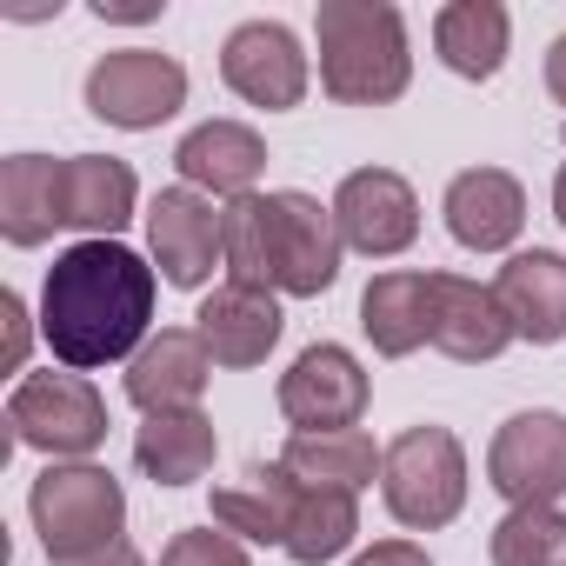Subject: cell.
<instances>
[{
    "label": "cell",
    "instance_id": "obj_22",
    "mask_svg": "<svg viewBox=\"0 0 566 566\" xmlns=\"http://www.w3.org/2000/svg\"><path fill=\"white\" fill-rule=\"evenodd\" d=\"M294 506H301V480L287 467H253L240 486H220L213 493V520L240 539H260V546H287V526H294Z\"/></svg>",
    "mask_w": 566,
    "mask_h": 566
},
{
    "label": "cell",
    "instance_id": "obj_19",
    "mask_svg": "<svg viewBox=\"0 0 566 566\" xmlns=\"http://www.w3.org/2000/svg\"><path fill=\"white\" fill-rule=\"evenodd\" d=\"M513 340V321L500 307L493 287H480V280H460V273H440V307H433V347L447 360H500Z\"/></svg>",
    "mask_w": 566,
    "mask_h": 566
},
{
    "label": "cell",
    "instance_id": "obj_14",
    "mask_svg": "<svg viewBox=\"0 0 566 566\" xmlns=\"http://www.w3.org/2000/svg\"><path fill=\"white\" fill-rule=\"evenodd\" d=\"M520 220H526V193H520V180L506 167H467V174H453V187H447V233L467 253L513 247Z\"/></svg>",
    "mask_w": 566,
    "mask_h": 566
},
{
    "label": "cell",
    "instance_id": "obj_27",
    "mask_svg": "<svg viewBox=\"0 0 566 566\" xmlns=\"http://www.w3.org/2000/svg\"><path fill=\"white\" fill-rule=\"evenodd\" d=\"M227 280H233V287L273 294V220H266V193H247V200L227 207Z\"/></svg>",
    "mask_w": 566,
    "mask_h": 566
},
{
    "label": "cell",
    "instance_id": "obj_20",
    "mask_svg": "<svg viewBox=\"0 0 566 566\" xmlns=\"http://www.w3.org/2000/svg\"><path fill=\"white\" fill-rule=\"evenodd\" d=\"M134 193H140V180L114 154L61 160V227H74V233H94V240L120 233L134 220Z\"/></svg>",
    "mask_w": 566,
    "mask_h": 566
},
{
    "label": "cell",
    "instance_id": "obj_17",
    "mask_svg": "<svg viewBox=\"0 0 566 566\" xmlns=\"http://www.w3.org/2000/svg\"><path fill=\"white\" fill-rule=\"evenodd\" d=\"M493 294L513 321V340H533V347H553L566 340V260L533 247V253H513L493 280Z\"/></svg>",
    "mask_w": 566,
    "mask_h": 566
},
{
    "label": "cell",
    "instance_id": "obj_1",
    "mask_svg": "<svg viewBox=\"0 0 566 566\" xmlns=\"http://www.w3.org/2000/svg\"><path fill=\"white\" fill-rule=\"evenodd\" d=\"M154 321V266L120 240H81L48 266L41 334L61 367L94 374L140 354Z\"/></svg>",
    "mask_w": 566,
    "mask_h": 566
},
{
    "label": "cell",
    "instance_id": "obj_30",
    "mask_svg": "<svg viewBox=\"0 0 566 566\" xmlns=\"http://www.w3.org/2000/svg\"><path fill=\"white\" fill-rule=\"evenodd\" d=\"M0 360H8V374H21V360H28V307H21V294H0Z\"/></svg>",
    "mask_w": 566,
    "mask_h": 566
},
{
    "label": "cell",
    "instance_id": "obj_15",
    "mask_svg": "<svg viewBox=\"0 0 566 566\" xmlns=\"http://www.w3.org/2000/svg\"><path fill=\"white\" fill-rule=\"evenodd\" d=\"M433 307H440V273H374L360 294V327L374 354L407 360L413 347L433 340Z\"/></svg>",
    "mask_w": 566,
    "mask_h": 566
},
{
    "label": "cell",
    "instance_id": "obj_2",
    "mask_svg": "<svg viewBox=\"0 0 566 566\" xmlns=\"http://www.w3.org/2000/svg\"><path fill=\"white\" fill-rule=\"evenodd\" d=\"M321 34V87L340 107H387L413 81L407 21L387 0H321L314 14Z\"/></svg>",
    "mask_w": 566,
    "mask_h": 566
},
{
    "label": "cell",
    "instance_id": "obj_10",
    "mask_svg": "<svg viewBox=\"0 0 566 566\" xmlns=\"http://www.w3.org/2000/svg\"><path fill=\"white\" fill-rule=\"evenodd\" d=\"M280 413L301 433H347L367 413V374L347 347H307L287 374H280Z\"/></svg>",
    "mask_w": 566,
    "mask_h": 566
},
{
    "label": "cell",
    "instance_id": "obj_13",
    "mask_svg": "<svg viewBox=\"0 0 566 566\" xmlns=\"http://www.w3.org/2000/svg\"><path fill=\"white\" fill-rule=\"evenodd\" d=\"M207 374H213V354L193 327H160L134 360H127V400L140 413H180V407H200L207 394Z\"/></svg>",
    "mask_w": 566,
    "mask_h": 566
},
{
    "label": "cell",
    "instance_id": "obj_29",
    "mask_svg": "<svg viewBox=\"0 0 566 566\" xmlns=\"http://www.w3.org/2000/svg\"><path fill=\"white\" fill-rule=\"evenodd\" d=\"M160 566H253V559H247V546L233 533L187 526V533H174V546L160 553Z\"/></svg>",
    "mask_w": 566,
    "mask_h": 566
},
{
    "label": "cell",
    "instance_id": "obj_6",
    "mask_svg": "<svg viewBox=\"0 0 566 566\" xmlns=\"http://www.w3.org/2000/svg\"><path fill=\"white\" fill-rule=\"evenodd\" d=\"M187 107V67L174 54H154V48H120V54H101L87 67V114L107 120V127H160Z\"/></svg>",
    "mask_w": 566,
    "mask_h": 566
},
{
    "label": "cell",
    "instance_id": "obj_32",
    "mask_svg": "<svg viewBox=\"0 0 566 566\" xmlns=\"http://www.w3.org/2000/svg\"><path fill=\"white\" fill-rule=\"evenodd\" d=\"M54 566H147V559H140V546H127V539H114V546H94V553H74V559H54Z\"/></svg>",
    "mask_w": 566,
    "mask_h": 566
},
{
    "label": "cell",
    "instance_id": "obj_33",
    "mask_svg": "<svg viewBox=\"0 0 566 566\" xmlns=\"http://www.w3.org/2000/svg\"><path fill=\"white\" fill-rule=\"evenodd\" d=\"M154 0H101V21H154Z\"/></svg>",
    "mask_w": 566,
    "mask_h": 566
},
{
    "label": "cell",
    "instance_id": "obj_18",
    "mask_svg": "<svg viewBox=\"0 0 566 566\" xmlns=\"http://www.w3.org/2000/svg\"><path fill=\"white\" fill-rule=\"evenodd\" d=\"M174 167H180V180L193 193H233V200H247L253 180L266 174V140L253 127H240V120H207V127H193L174 147Z\"/></svg>",
    "mask_w": 566,
    "mask_h": 566
},
{
    "label": "cell",
    "instance_id": "obj_34",
    "mask_svg": "<svg viewBox=\"0 0 566 566\" xmlns=\"http://www.w3.org/2000/svg\"><path fill=\"white\" fill-rule=\"evenodd\" d=\"M546 94L566 107V34L553 41V54H546Z\"/></svg>",
    "mask_w": 566,
    "mask_h": 566
},
{
    "label": "cell",
    "instance_id": "obj_11",
    "mask_svg": "<svg viewBox=\"0 0 566 566\" xmlns=\"http://www.w3.org/2000/svg\"><path fill=\"white\" fill-rule=\"evenodd\" d=\"M220 81L247 107L280 114V107H301V94H307V54H301V41L280 21H247L220 48Z\"/></svg>",
    "mask_w": 566,
    "mask_h": 566
},
{
    "label": "cell",
    "instance_id": "obj_25",
    "mask_svg": "<svg viewBox=\"0 0 566 566\" xmlns=\"http://www.w3.org/2000/svg\"><path fill=\"white\" fill-rule=\"evenodd\" d=\"M61 227V160L14 154L0 160V233L8 247H41Z\"/></svg>",
    "mask_w": 566,
    "mask_h": 566
},
{
    "label": "cell",
    "instance_id": "obj_4",
    "mask_svg": "<svg viewBox=\"0 0 566 566\" xmlns=\"http://www.w3.org/2000/svg\"><path fill=\"white\" fill-rule=\"evenodd\" d=\"M34 526L48 539V559H74V553H94V546H114L120 526H127V493L107 467H48L34 480Z\"/></svg>",
    "mask_w": 566,
    "mask_h": 566
},
{
    "label": "cell",
    "instance_id": "obj_23",
    "mask_svg": "<svg viewBox=\"0 0 566 566\" xmlns=\"http://www.w3.org/2000/svg\"><path fill=\"white\" fill-rule=\"evenodd\" d=\"M280 467H287L301 486L360 493V486H374V473L387 467V447H374L360 427H347V433H294L287 453H280Z\"/></svg>",
    "mask_w": 566,
    "mask_h": 566
},
{
    "label": "cell",
    "instance_id": "obj_24",
    "mask_svg": "<svg viewBox=\"0 0 566 566\" xmlns=\"http://www.w3.org/2000/svg\"><path fill=\"white\" fill-rule=\"evenodd\" d=\"M506 34H513V21L500 0H453L433 21V48L460 81H493L506 67Z\"/></svg>",
    "mask_w": 566,
    "mask_h": 566
},
{
    "label": "cell",
    "instance_id": "obj_12",
    "mask_svg": "<svg viewBox=\"0 0 566 566\" xmlns=\"http://www.w3.org/2000/svg\"><path fill=\"white\" fill-rule=\"evenodd\" d=\"M334 220H340V240H347L354 253L394 260V253H407L413 233H420V200H413V187H407L394 167H360V174L340 180Z\"/></svg>",
    "mask_w": 566,
    "mask_h": 566
},
{
    "label": "cell",
    "instance_id": "obj_9",
    "mask_svg": "<svg viewBox=\"0 0 566 566\" xmlns=\"http://www.w3.org/2000/svg\"><path fill=\"white\" fill-rule=\"evenodd\" d=\"M147 247L167 273V287L193 294V287H207L213 260H227V213H213V200L193 187H167L147 207Z\"/></svg>",
    "mask_w": 566,
    "mask_h": 566
},
{
    "label": "cell",
    "instance_id": "obj_16",
    "mask_svg": "<svg viewBox=\"0 0 566 566\" xmlns=\"http://www.w3.org/2000/svg\"><path fill=\"white\" fill-rule=\"evenodd\" d=\"M200 327V340H207V354H213V367H260L273 347H280V307H273V294H260V287H227L220 294H207L200 301V314H193Z\"/></svg>",
    "mask_w": 566,
    "mask_h": 566
},
{
    "label": "cell",
    "instance_id": "obj_8",
    "mask_svg": "<svg viewBox=\"0 0 566 566\" xmlns=\"http://www.w3.org/2000/svg\"><path fill=\"white\" fill-rule=\"evenodd\" d=\"M486 480L500 500L513 506H553L566 493V413H513L500 433H493V453H486Z\"/></svg>",
    "mask_w": 566,
    "mask_h": 566
},
{
    "label": "cell",
    "instance_id": "obj_28",
    "mask_svg": "<svg viewBox=\"0 0 566 566\" xmlns=\"http://www.w3.org/2000/svg\"><path fill=\"white\" fill-rule=\"evenodd\" d=\"M493 566H566V513L559 506H513L493 526Z\"/></svg>",
    "mask_w": 566,
    "mask_h": 566
},
{
    "label": "cell",
    "instance_id": "obj_21",
    "mask_svg": "<svg viewBox=\"0 0 566 566\" xmlns=\"http://www.w3.org/2000/svg\"><path fill=\"white\" fill-rule=\"evenodd\" d=\"M220 440H213V420L200 407H180V413H147V427L134 433V467L154 480V486H193L207 467H213Z\"/></svg>",
    "mask_w": 566,
    "mask_h": 566
},
{
    "label": "cell",
    "instance_id": "obj_26",
    "mask_svg": "<svg viewBox=\"0 0 566 566\" xmlns=\"http://www.w3.org/2000/svg\"><path fill=\"white\" fill-rule=\"evenodd\" d=\"M360 533V506L354 493H327V486H301V506H294V526H287V553L301 566H321L334 553H347Z\"/></svg>",
    "mask_w": 566,
    "mask_h": 566
},
{
    "label": "cell",
    "instance_id": "obj_3",
    "mask_svg": "<svg viewBox=\"0 0 566 566\" xmlns=\"http://www.w3.org/2000/svg\"><path fill=\"white\" fill-rule=\"evenodd\" d=\"M380 493H387V513L400 526H413V533L447 526L467 506V453H460V440L447 427H407L387 447Z\"/></svg>",
    "mask_w": 566,
    "mask_h": 566
},
{
    "label": "cell",
    "instance_id": "obj_31",
    "mask_svg": "<svg viewBox=\"0 0 566 566\" xmlns=\"http://www.w3.org/2000/svg\"><path fill=\"white\" fill-rule=\"evenodd\" d=\"M354 566H433V559H427V546H413V539H380V546H367Z\"/></svg>",
    "mask_w": 566,
    "mask_h": 566
},
{
    "label": "cell",
    "instance_id": "obj_35",
    "mask_svg": "<svg viewBox=\"0 0 566 566\" xmlns=\"http://www.w3.org/2000/svg\"><path fill=\"white\" fill-rule=\"evenodd\" d=\"M553 213H559V227H566V167H559V180H553Z\"/></svg>",
    "mask_w": 566,
    "mask_h": 566
},
{
    "label": "cell",
    "instance_id": "obj_5",
    "mask_svg": "<svg viewBox=\"0 0 566 566\" xmlns=\"http://www.w3.org/2000/svg\"><path fill=\"white\" fill-rule=\"evenodd\" d=\"M8 427L21 447H41L54 460H87L107 440V400L81 374H28L8 400Z\"/></svg>",
    "mask_w": 566,
    "mask_h": 566
},
{
    "label": "cell",
    "instance_id": "obj_7",
    "mask_svg": "<svg viewBox=\"0 0 566 566\" xmlns=\"http://www.w3.org/2000/svg\"><path fill=\"white\" fill-rule=\"evenodd\" d=\"M266 220H273V287L280 294H327L340 280V220L334 207H321L314 193H266Z\"/></svg>",
    "mask_w": 566,
    "mask_h": 566
}]
</instances>
